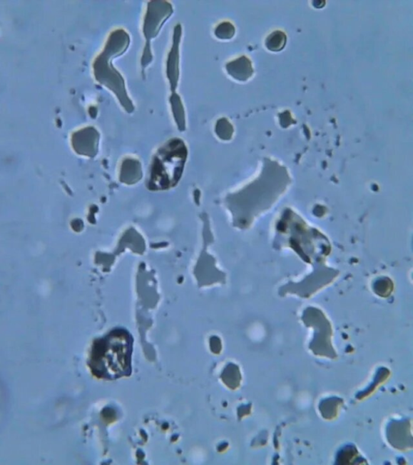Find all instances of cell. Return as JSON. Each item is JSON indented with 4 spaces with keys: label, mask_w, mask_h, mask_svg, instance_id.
Instances as JSON below:
<instances>
[{
    "label": "cell",
    "mask_w": 413,
    "mask_h": 465,
    "mask_svg": "<svg viewBox=\"0 0 413 465\" xmlns=\"http://www.w3.org/2000/svg\"><path fill=\"white\" fill-rule=\"evenodd\" d=\"M291 182L285 166L265 159L261 175L243 192L248 204L245 226H249L255 216L272 207Z\"/></svg>",
    "instance_id": "3"
},
{
    "label": "cell",
    "mask_w": 413,
    "mask_h": 465,
    "mask_svg": "<svg viewBox=\"0 0 413 465\" xmlns=\"http://www.w3.org/2000/svg\"><path fill=\"white\" fill-rule=\"evenodd\" d=\"M170 102L178 128L180 131H184L186 129V119H185V111L181 98L176 94V92L172 93Z\"/></svg>",
    "instance_id": "12"
},
{
    "label": "cell",
    "mask_w": 413,
    "mask_h": 465,
    "mask_svg": "<svg viewBox=\"0 0 413 465\" xmlns=\"http://www.w3.org/2000/svg\"><path fill=\"white\" fill-rule=\"evenodd\" d=\"M129 43L131 37L126 30L116 29L111 33L103 51L94 61L93 70L97 81L114 93L127 113L133 114L135 108L128 95L125 79L112 64L114 58L125 54Z\"/></svg>",
    "instance_id": "4"
},
{
    "label": "cell",
    "mask_w": 413,
    "mask_h": 465,
    "mask_svg": "<svg viewBox=\"0 0 413 465\" xmlns=\"http://www.w3.org/2000/svg\"><path fill=\"white\" fill-rule=\"evenodd\" d=\"M235 34V28L230 22H223L215 29V35L220 40H230Z\"/></svg>",
    "instance_id": "16"
},
{
    "label": "cell",
    "mask_w": 413,
    "mask_h": 465,
    "mask_svg": "<svg viewBox=\"0 0 413 465\" xmlns=\"http://www.w3.org/2000/svg\"><path fill=\"white\" fill-rule=\"evenodd\" d=\"M226 70L233 79L239 81H246L254 74L251 61L245 56H242L226 64Z\"/></svg>",
    "instance_id": "11"
},
{
    "label": "cell",
    "mask_w": 413,
    "mask_h": 465,
    "mask_svg": "<svg viewBox=\"0 0 413 465\" xmlns=\"http://www.w3.org/2000/svg\"><path fill=\"white\" fill-rule=\"evenodd\" d=\"M388 442L393 448L399 450H409L412 448L411 421L393 420L387 429Z\"/></svg>",
    "instance_id": "8"
},
{
    "label": "cell",
    "mask_w": 413,
    "mask_h": 465,
    "mask_svg": "<svg viewBox=\"0 0 413 465\" xmlns=\"http://www.w3.org/2000/svg\"><path fill=\"white\" fill-rule=\"evenodd\" d=\"M182 36V26L180 24L175 26L173 36V46H172L166 61V76L170 85L172 93H175L180 79V45Z\"/></svg>",
    "instance_id": "9"
},
{
    "label": "cell",
    "mask_w": 413,
    "mask_h": 465,
    "mask_svg": "<svg viewBox=\"0 0 413 465\" xmlns=\"http://www.w3.org/2000/svg\"><path fill=\"white\" fill-rule=\"evenodd\" d=\"M343 403V400L332 398L324 400L320 402V411L322 416L326 419H332L337 416L339 406Z\"/></svg>",
    "instance_id": "13"
},
{
    "label": "cell",
    "mask_w": 413,
    "mask_h": 465,
    "mask_svg": "<svg viewBox=\"0 0 413 465\" xmlns=\"http://www.w3.org/2000/svg\"><path fill=\"white\" fill-rule=\"evenodd\" d=\"M133 338L125 329H115L96 341L89 367L100 379L116 381L129 376L133 371Z\"/></svg>",
    "instance_id": "2"
},
{
    "label": "cell",
    "mask_w": 413,
    "mask_h": 465,
    "mask_svg": "<svg viewBox=\"0 0 413 465\" xmlns=\"http://www.w3.org/2000/svg\"><path fill=\"white\" fill-rule=\"evenodd\" d=\"M280 124L282 128H287L289 126H291L292 124H295V121L292 119L291 114L289 111H286L285 113H282L280 115Z\"/></svg>",
    "instance_id": "17"
},
{
    "label": "cell",
    "mask_w": 413,
    "mask_h": 465,
    "mask_svg": "<svg viewBox=\"0 0 413 465\" xmlns=\"http://www.w3.org/2000/svg\"><path fill=\"white\" fill-rule=\"evenodd\" d=\"M287 36L282 31H275L267 36L266 46L270 51L279 52L285 47Z\"/></svg>",
    "instance_id": "14"
},
{
    "label": "cell",
    "mask_w": 413,
    "mask_h": 465,
    "mask_svg": "<svg viewBox=\"0 0 413 465\" xmlns=\"http://www.w3.org/2000/svg\"><path fill=\"white\" fill-rule=\"evenodd\" d=\"M100 138V133L95 127H86L73 134V146L79 154L95 156Z\"/></svg>",
    "instance_id": "10"
},
{
    "label": "cell",
    "mask_w": 413,
    "mask_h": 465,
    "mask_svg": "<svg viewBox=\"0 0 413 465\" xmlns=\"http://www.w3.org/2000/svg\"><path fill=\"white\" fill-rule=\"evenodd\" d=\"M188 158V149L180 139L169 140L159 148L151 165L148 186L152 190L174 187L182 176Z\"/></svg>",
    "instance_id": "5"
},
{
    "label": "cell",
    "mask_w": 413,
    "mask_h": 465,
    "mask_svg": "<svg viewBox=\"0 0 413 465\" xmlns=\"http://www.w3.org/2000/svg\"><path fill=\"white\" fill-rule=\"evenodd\" d=\"M275 246L292 248L304 261L312 266V274L297 283L289 282L280 289V295H298L310 299L314 294L330 284L339 271L328 268L326 257L331 251L328 239L317 229L308 226L292 210L287 209L277 225Z\"/></svg>",
    "instance_id": "1"
},
{
    "label": "cell",
    "mask_w": 413,
    "mask_h": 465,
    "mask_svg": "<svg viewBox=\"0 0 413 465\" xmlns=\"http://www.w3.org/2000/svg\"><path fill=\"white\" fill-rule=\"evenodd\" d=\"M302 321L305 326L313 328L314 336L310 344L313 354L336 359L337 354L332 344V328L322 310L314 307L307 308L302 315Z\"/></svg>",
    "instance_id": "6"
},
{
    "label": "cell",
    "mask_w": 413,
    "mask_h": 465,
    "mask_svg": "<svg viewBox=\"0 0 413 465\" xmlns=\"http://www.w3.org/2000/svg\"><path fill=\"white\" fill-rule=\"evenodd\" d=\"M215 134L222 140H230L233 134V126L229 120L227 119H220L215 124Z\"/></svg>",
    "instance_id": "15"
},
{
    "label": "cell",
    "mask_w": 413,
    "mask_h": 465,
    "mask_svg": "<svg viewBox=\"0 0 413 465\" xmlns=\"http://www.w3.org/2000/svg\"><path fill=\"white\" fill-rule=\"evenodd\" d=\"M173 11L172 4L168 1L156 0L148 3L143 24V33L146 40L143 59H141L143 71L153 60L151 41L158 36L165 22L173 14Z\"/></svg>",
    "instance_id": "7"
}]
</instances>
